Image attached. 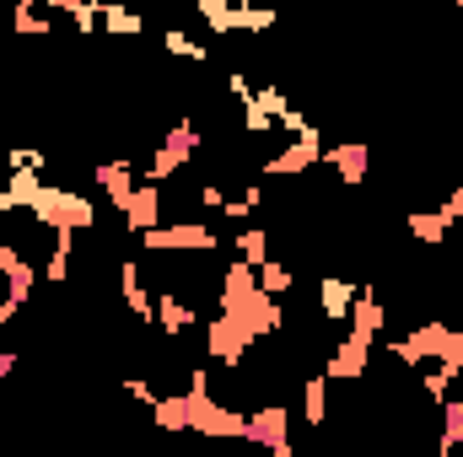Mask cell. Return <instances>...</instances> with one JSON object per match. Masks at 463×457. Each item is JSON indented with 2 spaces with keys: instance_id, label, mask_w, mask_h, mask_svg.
Returning <instances> with one entry per match:
<instances>
[{
  "instance_id": "6",
  "label": "cell",
  "mask_w": 463,
  "mask_h": 457,
  "mask_svg": "<svg viewBox=\"0 0 463 457\" xmlns=\"http://www.w3.org/2000/svg\"><path fill=\"white\" fill-rule=\"evenodd\" d=\"M248 442L253 447H264V452L275 457H291V409H280V404H264V409H253L248 415Z\"/></svg>"
},
{
  "instance_id": "37",
  "label": "cell",
  "mask_w": 463,
  "mask_h": 457,
  "mask_svg": "<svg viewBox=\"0 0 463 457\" xmlns=\"http://www.w3.org/2000/svg\"><path fill=\"white\" fill-rule=\"evenodd\" d=\"M437 210L448 216V227H458V221H463V183L453 189V194H448V200H442V205H437Z\"/></svg>"
},
{
  "instance_id": "14",
  "label": "cell",
  "mask_w": 463,
  "mask_h": 457,
  "mask_svg": "<svg viewBox=\"0 0 463 457\" xmlns=\"http://www.w3.org/2000/svg\"><path fill=\"white\" fill-rule=\"evenodd\" d=\"M324 167H335V178L355 189L366 173H372V151L361 145V140H340V145H324Z\"/></svg>"
},
{
  "instance_id": "16",
  "label": "cell",
  "mask_w": 463,
  "mask_h": 457,
  "mask_svg": "<svg viewBox=\"0 0 463 457\" xmlns=\"http://www.w3.org/2000/svg\"><path fill=\"white\" fill-rule=\"evenodd\" d=\"M350 302H355V285L350 280H340V275H324L318 280V312H324V323H345Z\"/></svg>"
},
{
  "instance_id": "21",
  "label": "cell",
  "mask_w": 463,
  "mask_h": 457,
  "mask_svg": "<svg viewBox=\"0 0 463 457\" xmlns=\"http://www.w3.org/2000/svg\"><path fill=\"white\" fill-rule=\"evenodd\" d=\"M302 420H307V425H324V420H329V377H324V371L302 382Z\"/></svg>"
},
{
  "instance_id": "36",
  "label": "cell",
  "mask_w": 463,
  "mask_h": 457,
  "mask_svg": "<svg viewBox=\"0 0 463 457\" xmlns=\"http://www.w3.org/2000/svg\"><path fill=\"white\" fill-rule=\"evenodd\" d=\"M124 393H129V398H140L146 409L156 404V387H151V382H140V377H124Z\"/></svg>"
},
{
  "instance_id": "5",
  "label": "cell",
  "mask_w": 463,
  "mask_h": 457,
  "mask_svg": "<svg viewBox=\"0 0 463 457\" xmlns=\"http://www.w3.org/2000/svg\"><path fill=\"white\" fill-rule=\"evenodd\" d=\"M248 344H253V334H248L232 312H216V318L205 323V355H211L216 366H227V371H237V366H242Z\"/></svg>"
},
{
  "instance_id": "23",
  "label": "cell",
  "mask_w": 463,
  "mask_h": 457,
  "mask_svg": "<svg viewBox=\"0 0 463 457\" xmlns=\"http://www.w3.org/2000/svg\"><path fill=\"white\" fill-rule=\"evenodd\" d=\"M162 145H167V151H173V156H178V162L189 167V156H194V151L205 145V135H200V129H194L189 118H178V124H167V135H162Z\"/></svg>"
},
{
  "instance_id": "32",
  "label": "cell",
  "mask_w": 463,
  "mask_h": 457,
  "mask_svg": "<svg viewBox=\"0 0 463 457\" xmlns=\"http://www.w3.org/2000/svg\"><path fill=\"white\" fill-rule=\"evenodd\" d=\"M383 350H388V355H393L399 366H426V344L415 340V329H410L404 340H388V344H383Z\"/></svg>"
},
{
  "instance_id": "1",
  "label": "cell",
  "mask_w": 463,
  "mask_h": 457,
  "mask_svg": "<svg viewBox=\"0 0 463 457\" xmlns=\"http://www.w3.org/2000/svg\"><path fill=\"white\" fill-rule=\"evenodd\" d=\"M38 227H49V231H60V227H71V231H87L92 221H98V205L92 200H81L76 189H38V200H33V210H27Z\"/></svg>"
},
{
  "instance_id": "30",
  "label": "cell",
  "mask_w": 463,
  "mask_h": 457,
  "mask_svg": "<svg viewBox=\"0 0 463 457\" xmlns=\"http://www.w3.org/2000/svg\"><path fill=\"white\" fill-rule=\"evenodd\" d=\"M65 16H71V33H98V22H103V0H71L65 5Z\"/></svg>"
},
{
  "instance_id": "43",
  "label": "cell",
  "mask_w": 463,
  "mask_h": 457,
  "mask_svg": "<svg viewBox=\"0 0 463 457\" xmlns=\"http://www.w3.org/2000/svg\"><path fill=\"white\" fill-rule=\"evenodd\" d=\"M458 302H463V280H458Z\"/></svg>"
},
{
  "instance_id": "3",
  "label": "cell",
  "mask_w": 463,
  "mask_h": 457,
  "mask_svg": "<svg viewBox=\"0 0 463 457\" xmlns=\"http://www.w3.org/2000/svg\"><path fill=\"white\" fill-rule=\"evenodd\" d=\"M222 312H232L253 340H264V334H280L286 329V312H280V296H269V291H242V296H222Z\"/></svg>"
},
{
  "instance_id": "42",
  "label": "cell",
  "mask_w": 463,
  "mask_h": 457,
  "mask_svg": "<svg viewBox=\"0 0 463 457\" xmlns=\"http://www.w3.org/2000/svg\"><path fill=\"white\" fill-rule=\"evenodd\" d=\"M33 5H38V11H65L71 0H33Z\"/></svg>"
},
{
  "instance_id": "11",
  "label": "cell",
  "mask_w": 463,
  "mask_h": 457,
  "mask_svg": "<svg viewBox=\"0 0 463 457\" xmlns=\"http://www.w3.org/2000/svg\"><path fill=\"white\" fill-rule=\"evenodd\" d=\"M92 178H98V189H103V200L124 210V200L135 194V183H140V173H135V156H109V162H98L92 167Z\"/></svg>"
},
{
  "instance_id": "39",
  "label": "cell",
  "mask_w": 463,
  "mask_h": 457,
  "mask_svg": "<svg viewBox=\"0 0 463 457\" xmlns=\"http://www.w3.org/2000/svg\"><path fill=\"white\" fill-rule=\"evenodd\" d=\"M189 387H200V393H211V371H205V366H189Z\"/></svg>"
},
{
  "instance_id": "28",
  "label": "cell",
  "mask_w": 463,
  "mask_h": 457,
  "mask_svg": "<svg viewBox=\"0 0 463 457\" xmlns=\"http://www.w3.org/2000/svg\"><path fill=\"white\" fill-rule=\"evenodd\" d=\"M194 11L205 16L211 33H237V0H194Z\"/></svg>"
},
{
  "instance_id": "20",
  "label": "cell",
  "mask_w": 463,
  "mask_h": 457,
  "mask_svg": "<svg viewBox=\"0 0 463 457\" xmlns=\"http://www.w3.org/2000/svg\"><path fill=\"white\" fill-rule=\"evenodd\" d=\"M404 231H410V237H415V242H426V247H437V242H448V216H442V210H410V216H404Z\"/></svg>"
},
{
  "instance_id": "31",
  "label": "cell",
  "mask_w": 463,
  "mask_h": 457,
  "mask_svg": "<svg viewBox=\"0 0 463 457\" xmlns=\"http://www.w3.org/2000/svg\"><path fill=\"white\" fill-rule=\"evenodd\" d=\"M259 291H269V296H286V291H291V264H280V258H264V264H259Z\"/></svg>"
},
{
  "instance_id": "35",
  "label": "cell",
  "mask_w": 463,
  "mask_h": 457,
  "mask_svg": "<svg viewBox=\"0 0 463 457\" xmlns=\"http://www.w3.org/2000/svg\"><path fill=\"white\" fill-rule=\"evenodd\" d=\"M420 382H426V398H431V404H442V398H448V387H453V377H448V371H437V366H431Z\"/></svg>"
},
{
  "instance_id": "27",
  "label": "cell",
  "mask_w": 463,
  "mask_h": 457,
  "mask_svg": "<svg viewBox=\"0 0 463 457\" xmlns=\"http://www.w3.org/2000/svg\"><path fill=\"white\" fill-rule=\"evenodd\" d=\"M162 49H167V54H178V60H194V65H205V60H211V49H205L200 38H189L184 27H167V33H162Z\"/></svg>"
},
{
  "instance_id": "4",
  "label": "cell",
  "mask_w": 463,
  "mask_h": 457,
  "mask_svg": "<svg viewBox=\"0 0 463 457\" xmlns=\"http://www.w3.org/2000/svg\"><path fill=\"white\" fill-rule=\"evenodd\" d=\"M140 247H146V253H211V247H216V231L205 227V221L146 227L140 231Z\"/></svg>"
},
{
  "instance_id": "10",
  "label": "cell",
  "mask_w": 463,
  "mask_h": 457,
  "mask_svg": "<svg viewBox=\"0 0 463 457\" xmlns=\"http://www.w3.org/2000/svg\"><path fill=\"white\" fill-rule=\"evenodd\" d=\"M324 162V140H291L264 162V178H302Z\"/></svg>"
},
{
  "instance_id": "8",
  "label": "cell",
  "mask_w": 463,
  "mask_h": 457,
  "mask_svg": "<svg viewBox=\"0 0 463 457\" xmlns=\"http://www.w3.org/2000/svg\"><path fill=\"white\" fill-rule=\"evenodd\" d=\"M350 334L366 344L383 340V329H388V307H383V296L372 291V285H355V302H350Z\"/></svg>"
},
{
  "instance_id": "13",
  "label": "cell",
  "mask_w": 463,
  "mask_h": 457,
  "mask_svg": "<svg viewBox=\"0 0 463 457\" xmlns=\"http://www.w3.org/2000/svg\"><path fill=\"white\" fill-rule=\"evenodd\" d=\"M366 366H372V344L355 340V334H345V340L329 350V360H324V377H329V382H355Z\"/></svg>"
},
{
  "instance_id": "25",
  "label": "cell",
  "mask_w": 463,
  "mask_h": 457,
  "mask_svg": "<svg viewBox=\"0 0 463 457\" xmlns=\"http://www.w3.org/2000/svg\"><path fill=\"white\" fill-rule=\"evenodd\" d=\"M232 253H237L242 264H253V269H259V264L269 258V231H264V227H242L237 237H232Z\"/></svg>"
},
{
  "instance_id": "26",
  "label": "cell",
  "mask_w": 463,
  "mask_h": 457,
  "mask_svg": "<svg viewBox=\"0 0 463 457\" xmlns=\"http://www.w3.org/2000/svg\"><path fill=\"white\" fill-rule=\"evenodd\" d=\"M437 415H442V442H437V447H442V457H448L463 442V398H442Z\"/></svg>"
},
{
  "instance_id": "24",
  "label": "cell",
  "mask_w": 463,
  "mask_h": 457,
  "mask_svg": "<svg viewBox=\"0 0 463 457\" xmlns=\"http://www.w3.org/2000/svg\"><path fill=\"white\" fill-rule=\"evenodd\" d=\"M103 33H109V38H135V33H146V16L129 11V5L103 0Z\"/></svg>"
},
{
  "instance_id": "22",
  "label": "cell",
  "mask_w": 463,
  "mask_h": 457,
  "mask_svg": "<svg viewBox=\"0 0 463 457\" xmlns=\"http://www.w3.org/2000/svg\"><path fill=\"white\" fill-rule=\"evenodd\" d=\"M151 420L162 425V431H189V393H156V404H151Z\"/></svg>"
},
{
  "instance_id": "2",
  "label": "cell",
  "mask_w": 463,
  "mask_h": 457,
  "mask_svg": "<svg viewBox=\"0 0 463 457\" xmlns=\"http://www.w3.org/2000/svg\"><path fill=\"white\" fill-rule=\"evenodd\" d=\"M189 393V431L194 436H211V442H227V436H248V415H237L232 404L200 393V387H184Z\"/></svg>"
},
{
  "instance_id": "18",
  "label": "cell",
  "mask_w": 463,
  "mask_h": 457,
  "mask_svg": "<svg viewBox=\"0 0 463 457\" xmlns=\"http://www.w3.org/2000/svg\"><path fill=\"white\" fill-rule=\"evenodd\" d=\"M5 27H11L16 38H49V33H54V22H49V11H38L33 0H16V5L5 11Z\"/></svg>"
},
{
  "instance_id": "9",
  "label": "cell",
  "mask_w": 463,
  "mask_h": 457,
  "mask_svg": "<svg viewBox=\"0 0 463 457\" xmlns=\"http://www.w3.org/2000/svg\"><path fill=\"white\" fill-rule=\"evenodd\" d=\"M118 216H124V231H129V237H140L146 227H162V183L140 178V183H135V194L124 200V210H118Z\"/></svg>"
},
{
  "instance_id": "40",
  "label": "cell",
  "mask_w": 463,
  "mask_h": 457,
  "mask_svg": "<svg viewBox=\"0 0 463 457\" xmlns=\"http://www.w3.org/2000/svg\"><path fill=\"white\" fill-rule=\"evenodd\" d=\"M16 312H22V302H11V296H5V302H0V329H5V323H11Z\"/></svg>"
},
{
  "instance_id": "17",
  "label": "cell",
  "mask_w": 463,
  "mask_h": 457,
  "mask_svg": "<svg viewBox=\"0 0 463 457\" xmlns=\"http://www.w3.org/2000/svg\"><path fill=\"white\" fill-rule=\"evenodd\" d=\"M118 296H124L129 318H146V323H151L156 302L146 296V285H140V264H135V258H124V264H118Z\"/></svg>"
},
{
  "instance_id": "44",
  "label": "cell",
  "mask_w": 463,
  "mask_h": 457,
  "mask_svg": "<svg viewBox=\"0 0 463 457\" xmlns=\"http://www.w3.org/2000/svg\"><path fill=\"white\" fill-rule=\"evenodd\" d=\"M458 5H463V0H458Z\"/></svg>"
},
{
  "instance_id": "34",
  "label": "cell",
  "mask_w": 463,
  "mask_h": 457,
  "mask_svg": "<svg viewBox=\"0 0 463 457\" xmlns=\"http://www.w3.org/2000/svg\"><path fill=\"white\" fill-rule=\"evenodd\" d=\"M178 167H184V162H178V156H173L167 145H156V151L146 156V178H151V183H167V178H173Z\"/></svg>"
},
{
  "instance_id": "12",
  "label": "cell",
  "mask_w": 463,
  "mask_h": 457,
  "mask_svg": "<svg viewBox=\"0 0 463 457\" xmlns=\"http://www.w3.org/2000/svg\"><path fill=\"white\" fill-rule=\"evenodd\" d=\"M286 108H291V98H286V92H275V87L248 92V98H242V129H248V135H269V129L280 124Z\"/></svg>"
},
{
  "instance_id": "33",
  "label": "cell",
  "mask_w": 463,
  "mask_h": 457,
  "mask_svg": "<svg viewBox=\"0 0 463 457\" xmlns=\"http://www.w3.org/2000/svg\"><path fill=\"white\" fill-rule=\"evenodd\" d=\"M259 200H264V189H259V183H248L237 200H227V205H222V216H227V221H248V216L259 210Z\"/></svg>"
},
{
  "instance_id": "19",
  "label": "cell",
  "mask_w": 463,
  "mask_h": 457,
  "mask_svg": "<svg viewBox=\"0 0 463 457\" xmlns=\"http://www.w3.org/2000/svg\"><path fill=\"white\" fill-rule=\"evenodd\" d=\"M71 253H76V231L60 227L54 231V253H49V264H43V285H65V280H71Z\"/></svg>"
},
{
  "instance_id": "29",
  "label": "cell",
  "mask_w": 463,
  "mask_h": 457,
  "mask_svg": "<svg viewBox=\"0 0 463 457\" xmlns=\"http://www.w3.org/2000/svg\"><path fill=\"white\" fill-rule=\"evenodd\" d=\"M431 366H437V371H448V377L458 382V377H463V329H448V340L437 344Z\"/></svg>"
},
{
  "instance_id": "7",
  "label": "cell",
  "mask_w": 463,
  "mask_h": 457,
  "mask_svg": "<svg viewBox=\"0 0 463 457\" xmlns=\"http://www.w3.org/2000/svg\"><path fill=\"white\" fill-rule=\"evenodd\" d=\"M0 280H5V296L11 302H33V291H38V269H33V258L16 247V242H0Z\"/></svg>"
},
{
  "instance_id": "15",
  "label": "cell",
  "mask_w": 463,
  "mask_h": 457,
  "mask_svg": "<svg viewBox=\"0 0 463 457\" xmlns=\"http://www.w3.org/2000/svg\"><path fill=\"white\" fill-rule=\"evenodd\" d=\"M151 323H156L167 340H178V334H189L200 318H194V302H184L178 291H162V296H156V312H151Z\"/></svg>"
},
{
  "instance_id": "38",
  "label": "cell",
  "mask_w": 463,
  "mask_h": 457,
  "mask_svg": "<svg viewBox=\"0 0 463 457\" xmlns=\"http://www.w3.org/2000/svg\"><path fill=\"white\" fill-rule=\"evenodd\" d=\"M200 205H205V210H222V205H227V194H222L216 183H205V189H200Z\"/></svg>"
},
{
  "instance_id": "41",
  "label": "cell",
  "mask_w": 463,
  "mask_h": 457,
  "mask_svg": "<svg viewBox=\"0 0 463 457\" xmlns=\"http://www.w3.org/2000/svg\"><path fill=\"white\" fill-rule=\"evenodd\" d=\"M11 371H16V350H0V382H5Z\"/></svg>"
}]
</instances>
